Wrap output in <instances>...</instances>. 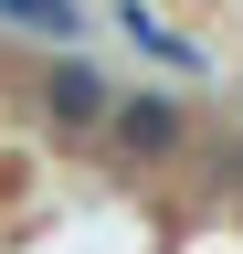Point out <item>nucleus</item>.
<instances>
[{"label": "nucleus", "instance_id": "5", "mask_svg": "<svg viewBox=\"0 0 243 254\" xmlns=\"http://www.w3.org/2000/svg\"><path fill=\"white\" fill-rule=\"evenodd\" d=\"M222 170H233V180H243V127H233V148H222Z\"/></svg>", "mask_w": 243, "mask_h": 254}, {"label": "nucleus", "instance_id": "2", "mask_svg": "<svg viewBox=\"0 0 243 254\" xmlns=\"http://www.w3.org/2000/svg\"><path fill=\"white\" fill-rule=\"evenodd\" d=\"M43 117L64 127V138H96V127L116 117V95H106V74H96L85 53H64V64L43 74Z\"/></svg>", "mask_w": 243, "mask_h": 254}, {"label": "nucleus", "instance_id": "4", "mask_svg": "<svg viewBox=\"0 0 243 254\" xmlns=\"http://www.w3.org/2000/svg\"><path fill=\"white\" fill-rule=\"evenodd\" d=\"M0 21L53 32V43H85V0H0Z\"/></svg>", "mask_w": 243, "mask_h": 254}, {"label": "nucleus", "instance_id": "3", "mask_svg": "<svg viewBox=\"0 0 243 254\" xmlns=\"http://www.w3.org/2000/svg\"><path fill=\"white\" fill-rule=\"evenodd\" d=\"M116 32H127V43H138L148 64H169V74H211V53H201V43H191L180 21H159L148 0H116Z\"/></svg>", "mask_w": 243, "mask_h": 254}, {"label": "nucleus", "instance_id": "1", "mask_svg": "<svg viewBox=\"0 0 243 254\" xmlns=\"http://www.w3.org/2000/svg\"><path fill=\"white\" fill-rule=\"evenodd\" d=\"M106 138H116V159H180L191 148V117H180L169 95H116Z\"/></svg>", "mask_w": 243, "mask_h": 254}]
</instances>
